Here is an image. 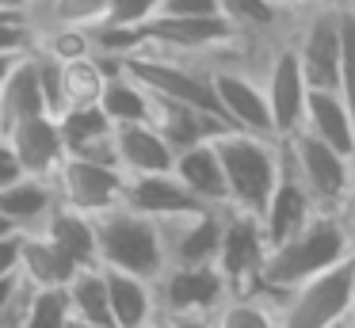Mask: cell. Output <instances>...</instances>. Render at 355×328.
<instances>
[{
  "instance_id": "cell-1",
  "label": "cell",
  "mask_w": 355,
  "mask_h": 328,
  "mask_svg": "<svg viewBox=\"0 0 355 328\" xmlns=\"http://www.w3.org/2000/svg\"><path fill=\"white\" fill-rule=\"evenodd\" d=\"M355 252V241L336 210H313L306 225H298L286 241L263 252L260 267V294H283L302 279L340 264Z\"/></svg>"
},
{
  "instance_id": "cell-2",
  "label": "cell",
  "mask_w": 355,
  "mask_h": 328,
  "mask_svg": "<svg viewBox=\"0 0 355 328\" xmlns=\"http://www.w3.org/2000/svg\"><path fill=\"white\" fill-rule=\"evenodd\" d=\"M214 153L225 175V206H237V210H248L260 218L279 172H283V145L275 137L222 130L214 137Z\"/></svg>"
},
{
  "instance_id": "cell-3",
  "label": "cell",
  "mask_w": 355,
  "mask_h": 328,
  "mask_svg": "<svg viewBox=\"0 0 355 328\" xmlns=\"http://www.w3.org/2000/svg\"><path fill=\"white\" fill-rule=\"evenodd\" d=\"M268 297L275 328H344L352 320V256Z\"/></svg>"
},
{
  "instance_id": "cell-4",
  "label": "cell",
  "mask_w": 355,
  "mask_h": 328,
  "mask_svg": "<svg viewBox=\"0 0 355 328\" xmlns=\"http://www.w3.org/2000/svg\"><path fill=\"white\" fill-rule=\"evenodd\" d=\"M96 229V264L130 271L141 279H157L164 271L161 256V233L157 221L146 214H134L126 206H111L103 214H92Z\"/></svg>"
},
{
  "instance_id": "cell-5",
  "label": "cell",
  "mask_w": 355,
  "mask_h": 328,
  "mask_svg": "<svg viewBox=\"0 0 355 328\" xmlns=\"http://www.w3.org/2000/svg\"><path fill=\"white\" fill-rule=\"evenodd\" d=\"M263 241L260 218L237 206H222V229H218V252H214V271L222 275L225 294L245 297L260 294V267H263Z\"/></svg>"
},
{
  "instance_id": "cell-6",
  "label": "cell",
  "mask_w": 355,
  "mask_h": 328,
  "mask_svg": "<svg viewBox=\"0 0 355 328\" xmlns=\"http://www.w3.org/2000/svg\"><path fill=\"white\" fill-rule=\"evenodd\" d=\"M291 50L309 88L336 92V61H340V0H313L291 23Z\"/></svg>"
},
{
  "instance_id": "cell-7",
  "label": "cell",
  "mask_w": 355,
  "mask_h": 328,
  "mask_svg": "<svg viewBox=\"0 0 355 328\" xmlns=\"http://www.w3.org/2000/svg\"><path fill=\"white\" fill-rule=\"evenodd\" d=\"M279 145H283L286 168L298 175V183L306 187V195L313 198L317 210H336L340 198L352 187V164L355 160L344 157V153H336V149H329V145L317 141L306 130L286 134Z\"/></svg>"
},
{
  "instance_id": "cell-8",
  "label": "cell",
  "mask_w": 355,
  "mask_h": 328,
  "mask_svg": "<svg viewBox=\"0 0 355 328\" xmlns=\"http://www.w3.org/2000/svg\"><path fill=\"white\" fill-rule=\"evenodd\" d=\"M207 76H210L214 103L222 111V119L230 122V130H245V134H256V137H275L256 61H222V65L207 69Z\"/></svg>"
},
{
  "instance_id": "cell-9",
  "label": "cell",
  "mask_w": 355,
  "mask_h": 328,
  "mask_svg": "<svg viewBox=\"0 0 355 328\" xmlns=\"http://www.w3.org/2000/svg\"><path fill=\"white\" fill-rule=\"evenodd\" d=\"M291 35V31H286ZM279 38L263 50L260 58V84H263V99H268L271 111V126H275V137L283 141L286 134H294L302 122V107H306V76L298 69V58L291 50V38Z\"/></svg>"
},
{
  "instance_id": "cell-10",
  "label": "cell",
  "mask_w": 355,
  "mask_h": 328,
  "mask_svg": "<svg viewBox=\"0 0 355 328\" xmlns=\"http://www.w3.org/2000/svg\"><path fill=\"white\" fill-rule=\"evenodd\" d=\"M123 180L115 164H100V160H85V157H69L65 153L62 164L54 168L50 183H54L58 206H69L80 214H103L111 206H119L123 198Z\"/></svg>"
},
{
  "instance_id": "cell-11",
  "label": "cell",
  "mask_w": 355,
  "mask_h": 328,
  "mask_svg": "<svg viewBox=\"0 0 355 328\" xmlns=\"http://www.w3.org/2000/svg\"><path fill=\"white\" fill-rule=\"evenodd\" d=\"M225 282L214 264L202 267H164L153 279L157 317H210L225 302Z\"/></svg>"
},
{
  "instance_id": "cell-12",
  "label": "cell",
  "mask_w": 355,
  "mask_h": 328,
  "mask_svg": "<svg viewBox=\"0 0 355 328\" xmlns=\"http://www.w3.org/2000/svg\"><path fill=\"white\" fill-rule=\"evenodd\" d=\"M218 229H222V210H214V206H195V210L161 218V221H157V233H161L164 267H202V264H214Z\"/></svg>"
},
{
  "instance_id": "cell-13",
  "label": "cell",
  "mask_w": 355,
  "mask_h": 328,
  "mask_svg": "<svg viewBox=\"0 0 355 328\" xmlns=\"http://www.w3.org/2000/svg\"><path fill=\"white\" fill-rule=\"evenodd\" d=\"M12 157H16L19 172L24 175H42L50 180L54 168L62 164L65 145H62V130H58L54 114H35V119H24L4 134Z\"/></svg>"
},
{
  "instance_id": "cell-14",
  "label": "cell",
  "mask_w": 355,
  "mask_h": 328,
  "mask_svg": "<svg viewBox=\"0 0 355 328\" xmlns=\"http://www.w3.org/2000/svg\"><path fill=\"white\" fill-rule=\"evenodd\" d=\"M119 206L134 214H146V218L161 221V218H172V214H184V210H195V198L184 183L168 172H146V175H126L123 180V198Z\"/></svg>"
},
{
  "instance_id": "cell-15",
  "label": "cell",
  "mask_w": 355,
  "mask_h": 328,
  "mask_svg": "<svg viewBox=\"0 0 355 328\" xmlns=\"http://www.w3.org/2000/svg\"><path fill=\"white\" fill-rule=\"evenodd\" d=\"M58 119L62 130V145L69 157H85V160H100V164H115V145H111V119L100 111V103H77L65 107ZM119 168V164H115Z\"/></svg>"
},
{
  "instance_id": "cell-16",
  "label": "cell",
  "mask_w": 355,
  "mask_h": 328,
  "mask_svg": "<svg viewBox=\"0 0 355 328\" xmlns=\"http://www.w3.org/2000/svg\"><path fill=\"white\" fill-rule=\"evenodd\" d=\"M149 126L168 141L172 153L187 149V145H195V141H210V137H218L222 130H230L222 114L202 111V107H191V103H176V99H161V96H153Z\"/></svg>"
},
{
  "instance_id": "cell-17",
  "label": "cell",
  "mask_w": 355,
  "mask_h": 328,
  "mask_svg": "<svg viewBox=\"0 0 355 328\" xmlns=\"http://www.w3.org/2000/svg\"><path fill=\"white\" fill-rule=\"evenodd\" d=\"M298 130H306V134H313L329 149H336V153L355 160V119L347 114L344 99L332 88H309L306 92V107H302Z\"/></svg>"
},
{
  "instance_id": "cell-18",
  "label": "cell",
  "mask_w": 355,
  "mask_h": 328,
  "mask_svg": "<svg viewBox=\"0 0 355 328\" xmlns=\"http://www.w3.org/2000/svg\"><path fill=\"white\" fill-rule=\"evenodd\" d=\"M111 145H115V164L123 175L168 172L172 157H176L149 122H119L111 130Z\"/></svg>"
},
{
  "instance_id": "cell-19",
  "label": "cell",
  "mask_w": 355,
  "mask_h": 328,
  "mask_svg": "<svg viewBox=\"0 0 355 328\" xmlns=\"http://www.w3.org/2000/svg\"><path fill=\"white\" fill-rule=\"evenodd\" d=\"M313 210H317L313 198L306 195V187L298 183V175H294L291 168H286V160H283V172H279L275 187H271L268 202H263V214H260V229H263L268 248L279 244V241H286L298 225H306Z\"/></svg>"
},
{
  "instance_id": "cell-20",
  "label": "cell",
  "mask_w": 355,
  "mask_h": 328,
  "mask_svg": "<svg viewBox=\"0 0 355 328\" xmlns=\"http://www.w3.org/2000/svg\"><path fill=\"white\" fill-rule=\"evenodd\" d=\"M172 175L191 191V198L199 206H214V210L225 206V175H222V164H218V153H214V137L180 149L172 157Z\"/></svg>"
},
{
  "instance_id": "cell-21",
  "label": "cell",
  "mask_w": 355,
  "mask_h": 328,
  "mask_svg": "<svg viewBox=\"0 0 355 328\" xmlns=\"http://www.w3.org/2000/svg\"><path fill=\"white\" fill-rule=\"evenodd\" d=\"M16 271H19V279L31 282L35 290H62L65 282H69V275L77 271V264H73L46 233L31 229V233H19Z\"/></svg>"
},
{
  "instance_id": "cell-22",
  "label": "cell",
  "mask_w": 355,
  "mask_h": 328,
  "mask_svg": "<svg viewBox=\"0 0 355 328\" xmlns=\"http://www.w3.org/2000/svg\"><path fill=\"white\" fill-rule=\"evenodd\" d=\"M54 206H58L54 183L42 180V175H16L12 183L0 187V218L8 221L16 233L39 229Z\"/></svg>"
},
{
  "instance_id": "cell-23",
  "label": "cell",
  "mask_w": 355,
  "mask_h": 328,
  "mask_svg": "<svg viewBox=\"0 0 355 328\" xmlns=\"http://www.w3.org/2000/svg\"><path fill=\"white\" fill-rule=\"evenodd\" d=\"M100 271H103V286H107V309L115 328H141L157 317L153 279L115 271V267H100Z\"/></svg>"
},
{
  "instance_id": "cell-24",
  "label": "cell",
  "mask_w": 355,
  "mask_h": 328,
  "mask_svg": "<svg viewBox=\"0 0 355 328\" xmlns=\"http://www.w3.org/2000/svg\"><path fill=\"white\" fill-rule=\"evenodd\" d=\"M35 114H46L39 96V80H35V65H31V50L12 65V73L0 84V137L8 134L16 122L35 119Z\"/></svg>"
},
{
  "instance_id": "cell-25",
  "label": "cell",
  "mask_w": 355,
  "mask_h": 328,
  "mask_svg": "<svg viewBox=\"0 0 355 328\" xmlns=\"http://www.w3.org/2000/svg\"><path fill=\"white\" fill-rule=\"evenodd\" d=\"M62 290H65V305H69V320H73V325H92V328L111 325L107 286H103L100 264L77 267ZM111 328H115V325H111Z\"/></svg>"
},
{
  "instance_id": "cell-26",
  "label": "cell",
  "mask_w": 355,
  "mask_h": 328,
  "mask_svg": "<svg viewBox=\"0 0 355 328\" xmlns=\"http://www.w3.org/2000/svg\"><path fill=\"white\" fill-rule=\"evenodd\" d=\"M39 233H46L77 267L96 264V229H92V218H88V214L69 210V206H54L50 218L39 225Z\"/></svg>"
},
{
  "instance_id": "cell-27",
  "label": "cell",
  "mask_w": 355,
  "mask_h": 328,
  "mask_svg": "<svg viewBox=\"0 0 355 328\" xmlns=\"http://www.w3.org/2000/svg\"><path fill=\"white\" fill-rule=\"evenodd\" d=\"M210 328H275V309L268 294H245L225 297L210 313Z\"/></svg>"
},
{
  "instance_id": "cell-28",
  "label": "cell",
  "mask_w": 355,
  "mask_h": 328,
  "mask_svg": "<svg viewBox=\"0 0 355 328\" xmlns=\"http://www.w3.org/2000/svg\"><path fill=\"white\" fill-rule=\"evenodd\" d=\"M31 65L35 80H39V96L46 114H62L69 107V92H65V61H58L54 53H46L42 46H31Z\"/></svg>"
},
{
  "instance_id": "cell-29",
  "label": "cell",
  "mask_w": 355,
  "mask_h": 328,
  "mask_svg": "<svg viewBox=\"0 0 355 328\" xmlns=\"http://www.w3.org/2000/svg\"><path fill=\"white\" fill-rule=\"evenodd\" d=\"M336 96L355 119V12L340 4V61H336Z\"/></svg>"
},
{
  "instance_id": "cell-30",
  "label": "cell",
  "mask_w": 355,
  "mask_h": 328,
  "mask_svg": "<svg viewBox=\"0 0 355 328\" xmlns=\"http://www.w3.org/2000/svg\"><path fill=\"white\" fill-rule=\"evenodd\" d=\"M107 12V0H42L35 8V23H69V27H96Z\"/></svg>"
},
{
  "instance_id": "cell-31",
  "label": "cell",
  "mask_w": 355,
  "mask_h": 328,
  "mask_svg": "<svg viewBox=\"0 0 355 328\" xmlns=\"http://www.w3.org/2000/svg\"><path fill=\"white\" fill-rule=\"evenodd\" d=\"M16 328H69V305L65 290H35L27 297V309Z\"/></svg>"
},
{
  "instance_id": "cell-32",
  "label": "cell",
  "mask_w": 355,
  "mask_h": 328,
  "mask_svg": "<svg viewBox=\"0 0 355 328\" xmlns=\"http://www.w3.org/2000/svg\"><path fill=\"white\" fill-rule=\"evenodd\" d=\"M161 0H107V12L96 27H138V23L153 19Z\"/></svg>"
},
{
  "instance_id": "cell-33",
  "label": "cell",
  "mask_w": 355,
  "mask_h": 328,
  "mask_svg": "<svg viewBox=\"0 0 355 328\" xmlns=\"http://www.w3.org/2000/svg\"><path fill=\"white\" fill-rule=\"evenodd\" d=\"M157 15H184V19L218 15V0H161V4H157Z\"/></svg>"
},
{
  "instance_id": "cell-34",
  "label": "cell",
  "mask_w": 355,
  "mask_h": 328,
  "mask_svg": "<svg viewBox=\"0 0 355 328\" xmlns=\"http://www.w3.org/2000/svg\"><path fill=\"white\" fill-rule=\"evenodd\" d=\"M16 252H19V233L0 236V275L16 271Z\"/></svg>"
},
{
  "instance_id": "cell-35",
  "label": "cell",
  "mask_w": 355,
  "mask_h": 328,
  "mask_svg": "<svg viewBox=\"0 0 355 328\" xmlns=\"http://www.w3.org/2000/svg\"><path fill=\"white\" fill-rule=\"evenodd\" d=\"M16 175H24V172H19V164H16V157H12L8 141L0 137V187H4V183H12Z\"/></svg>"
},
{
  "instance_id": "cell-36",
  "label": "cell",
  "mask_w": 355,
  "mask_h": 328,
  "mask_svg": "<svg viewBox=\"0 0 355 328\" xmlns=\"http://www.w3.org/2000/svg\"><path fill=\"white\" fill-rule=\"evenodd\" d=\"M336 214H340V221L347 225V233H352V241H355V180H352V187H347V195L340 198Z\"/></svg>"
},
{
  "instance_id": "cell-37",
  "label": "cell",
  "mask_w": 355,
  "mask_h": 328,
  "mask_svg": "<svg viewBox=\"0 0 355 328\" xmlns=\"http://www.w3.org/2000/svg\"><path fill=\"white\" fill-rule=\"evenodd\" d=\"M19 271H8V275H0V317H4V309L12 305V297H16V290H19Z\"/></svg>"
},
{
  "instance_id": "cell-38",
  "label": "cell",
  "mask_w": 355,
  "mask_h": 328,
  "mask_svg": "<svg viewBox=\"0 0 355 328\" xmlns=\"http://www.w3.org/2000/svg\"><path fill=\"white\" fill-rule=\"evenodd\" d=\"M164 328H210V317H161Z\"/></svg>"
},
{
  "instance_id": "cell-39",
  "label": "cell",
  "mask_w": 355,
  "mask_h": 328,
  "mask_svg": "<svg viewBox=\"0 0 355 328\" xmlns=\"http://www.w3.org/2000/svg\"><path fill=\"white\" fill-rule=\"evenodd\" d=\"M268 4H271V8H279L283 15H298L302 8H309L313 0H268Z\"/></svg>"
},
{
  "instance_id": "cell-40",
  "label": "cell",
  "mask_w": 355,
  "mask_h": 328,
  "mask_svg": "<svg viewBox=\"0 0 355 328\" xmlns=\"http://www.w3.org/2000/svg\"><path fill=\"white\" fill-rule=\"evenodd\" d=\"M27 50H12V53H0V84H4V76L12 73V65H16L19 58H24Z\"/></svg>"
},
{
  "instance_id": "cell-41",
  "label": "cell",
  "mask_w": 355,
  "mask_h": 328,
  "mask_svg": "<svg viewBox=\"0 0 355 328\" xmlns=\"http://www.w3.org/2000/svg\"><path fill=\"white\" fill-rule=\"evenodd\" d=\"M12 4H19V8H27V12H31V15H35V8H39V4H42V0H12Z\"/></svg>"
},
{
  "instance_id": "cell-42",
  "label": "cell",
  "mask_w": 355,
  "mask_h": 328,
  "mask_svg": "<svg viewBox=\"0 0 355 328\" xmlns=\"http://www.w3.org/2000/svg\"><path fill=\"white\" fill-rule=\"evenodd\" d=\"M352 313H355V252H352Z\"/></svg>"
},
{
  "instance_id": "cell-43",
  "label": "cell",
  "mask_w": 355,
  "mask_h": 328,
  "mask_svg": "<svg viewBox=\"0 0 355 328\" xmlns=\"http://www.w3.org/2000/svg\"><path fill=\"white\" fill-rule=\"evenodd\" d=\"M12 233H16V229H12V225H8V221L0 218V236H12Z\"/></svg>"
},
{
  "instance_id": "cell-44",
  "label": "cell",
  "mask_w": 355,
  "mask_h": 328,
  "mask_svg": "<svg viewBox=\"0 0 355 328\" xmlns=\"http://www.w3.org/2000/svg\"><path fill=\"white\" fill-rule=\"evenodd\" d=\"M141 328H164V320H161V317H153L149 325H141Z\"/></svg>"
},
{
  "instance_id": "cell-45",
  "label": "cell",
  "mask_w": 355,
  "mask_h": 328,
  "mask_svg": "<svg viewBox=\"0 0 355 328\" xmlns=\"http://www.w3.org/2000/svg\"><path fill=\"white\" fill-rule=\"evenodd\" d=\"M0 8H19V4H12V0H0ZM24 12H27V8H24Z\"/></svg>"
},
{
  "instance_id": "cell-46",
  "label": "cell",
  "mask_w": 355,
  "mask_h": 328,
  "mask_svg": "<svg viewBox=\"0 0 355 328\" xmlns=\"http://www.w3.org/2000/svg\"><path fill=\"white\" fill-rule=\"evenodd\" d=\"M340 4H344V8H352V12H355V0H340Z\"/></svg>"
},
{
  "instance_id": "cell-47",
  "label": "cell",
  "mask_w": 355,
  "mask_h": 328,
  "mask_svg": "<svg viewBox=\"0 0 355 328\" xmlns=\"http://www.w3.org/2000/svg\"><path fill=\"white\" fill-rule=\"evenodd\" d=\"M352 328H355V313H352Z\"/></svg>"
},
{
  "instance_id": "cell-48",
  "label": "cell",
  "mask_w": 355,
  "mask_h": 328,
  "mask_svg": "<svg viewBox=\"0 0 355 328\" xmlns=\"http://www.w3.org/2000/svg\"><path fill=\"white\" fill-rule=\"evenodd\" d=\"M352 180H355V164H352Z\"/></svg>"
},
{
  "instance_id": "cell-49",
  "label": "cell",
  "mask_w": 355,
  "mask_h": 328,
  "mask_svg": "<svg viewBox=\"0 0 355 328\" xmlns=\"http://www.w3.org/2000/svg\"><path fill=\"white\" fill-rule=\"evenodd\" d=\"M344 328H352V320H347V325H344Z\"/></svg>"
},
{
  "instance_id": "cell-50",
  "label": "cell",
  "mask_w": 355,
  "mask_h": 328,
  "mask_svg": "<svg viewBox=\"0 0 355 328\" xmlns=\"http://www.w3.org/2000/svg\"><path fill=\"white\" fill-rule=\"evenodd\" d=\"M69 328H73V325H69Z\"/></svg>"
}]
</instances>
